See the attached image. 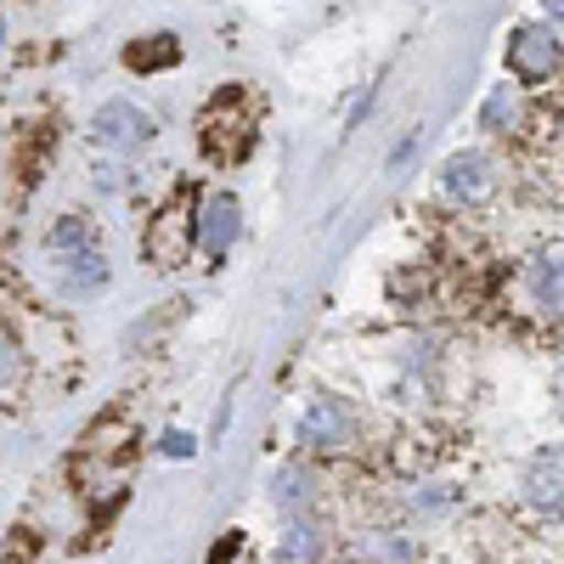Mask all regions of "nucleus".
<instances>
[{
  "instance_id": "f257e3e1",
  "label": "nucleus",
  "mask_w": 564,
  "mask_h": 564,
  "mask_svg": "<svg viewBox=\"0 0 564 564\" xmlns=\"http://www.w3.org/2000/svg\"><path fill=\"white\" fill-rule=\"evenodd\" d=\"M52 265H57V282L68 294H97L108 282V254H102L97 238H90V226L79 215L57 220V231H52Z\"/></svg>"
},
{
  "instance_id": "f03ea898",
  "label": "nucleus",
  "mask_w": 564,
  "mask_h": 564,
  "mask_svg": "<svg viewBox=\"0 0 564 564\" xmlns=\"http://www.w3.org/2000/svg\"><path fill=\"white\" fill-rule=\"evenodd\" d=\"M508 68L520 74V79H553V68H558V34L553 29H520L508 40Z\"/></svg>"
},
{
  "instance_id": "7ed1b4c3",
  "label": "nucleus",
  "mask_w": 564,
  "mask_h": 564,
  "mask_svg": "<svg viewBox=\"0 0 564 564\" xmlns=\"http://www.w3.org/2000/svg\"><path fill=\"white\" fill-rule=\"evenodd\" d=\"M130 457H135V441H130V423H124V417H108V423H97V430L85 435L79 468H90V463H102V475H113V468H124Z\"/></svg>"
},
{
  "instance_id": "20e7f679",
  "label": "nucleus",
  "mask_w": 564,
  "mask_h": 564,
  "mask_svg": "<svg viewBox=\"0 0 564 564\" xmlns=\"http://www.w3.org/2000/svg\"><path fill=\"white\" fill-rule=\"evenodd\" d=\"M148 135H153V119L141 113L135 102H108V108H97V141H102V148H141Z\"/></svg>"
},
{
  "instance_id": "39448f33",
  "label": "nucleus",
  "mask_w": 564,
  "mask_h": 564,
  "mask_svg": "<svg viewBox=\"0 0 564 564\" xmlns=\"http://www.w3.org/2000/svg\"><path fill=\"white\" fill-rule=\"evenodd\" d=\"M441 186H446V198H463V204L486 198V186H491V159H486V153H457V159L441 170Z\"/></svg>"
},
{
  "instance_id": "423d86ee",
  "label": "nucleus",
  "mask_w": 564,
  "mask_h": 564,
  "mask_svg": "<svg viewBox=\"0 0 564 564\" xmlns=\"http://www.w3.org/2000/svg\"><path fill=\"white\" fill-rule=\"evenodd\" d=\"M300 435H305L311 446H339V441H350V412H345L339 401H316V406L305 412V423H300Z\"/></svg>"
},
{
  "instance_id": "0eeeda50",
  "label": "nucleus",
  "mask_w": 564,
  "mask_h": 564,
  "mask_svg": "<svg viewBox=\"0 0 564 564\" xmlns=\"http://www.w3.org/2000/svg\"><path fill=\"white\" fill-rule=\"evenodd\" d=\"M124 63H130L135 74H153V68H175V63H181V40H175V34H153V40H135V45H124Z\"/></svg>"
},
{
  "instance_id": "6e6552de",
  "label": "nucleus",
  "mask_w": 564,
  "mask_h": 564,
  "mask_svg": "<svg viewBox=\"0 0 564 564\" xmlns=\"http://www.w3.org/2000/svg\"><path fill=\"white\" fill-rule=\"evenodd\" d=\"M231 231H238V204H231V198H215V204L204 209V249H226Z\"/></svg>"
},
{
  "instance_id": "1a4fd4ad",
  "label": "nucleus",
  "mask_w": 564,
  "mask_h": 564,
  "mask_svg": "<svg viewBox=\"0 0 564 564\" xmlns=\"http://www.w3.org/2000/svg\"><path fill=\"white\" fill-rule=\"evenodd\" d=\"M316 553H322V531L316 525H289V536H282V547H276L282 564H316Z\"/></svg>"
},
{
  "instance_id": "9d476101",
  "label": "nucleus",
  "mask_w": 564,
  "mask_h": 564,
  "mask_svg": "<svg viewBox=\"0 0 564 564\" xmlns=\"http://www.w3.org/2000/svg\"><path fill=\"white\" fill-rule=\"evenodd\" d=\"M12 372H18V345H12L7 334H0V384H7Z\"/></svg>"
},
{
  "instance_id": "9b49d317",
  "label": "nucleus",
  "mask_w": 564,
  "mask_h": 564,
  "mask_svg": "<svg viewBox=\"0 0 564 564\" xmlns=\"http://www.w3.org/2000/svg\"><path fill=\"white\" fill-rule=\"evenodd\" d=\"M0 34H7V23H0Z\"/></svg>"
}]
</instances>
